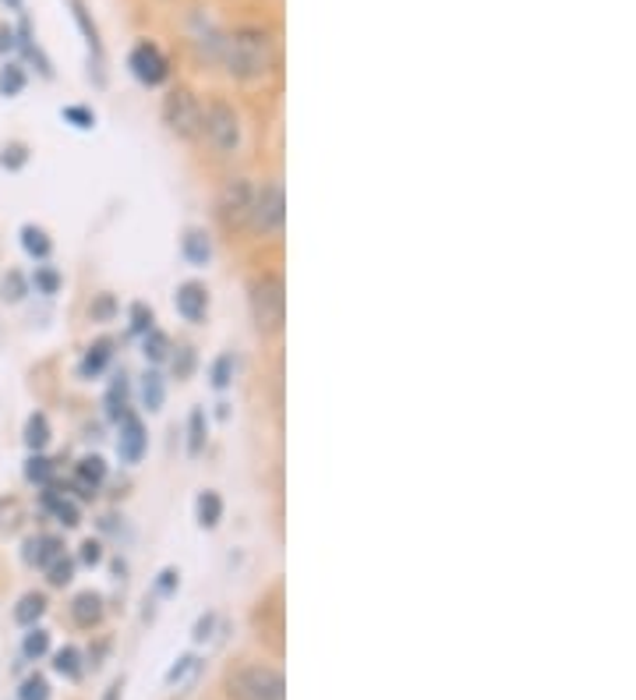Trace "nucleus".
Here are the masks:
<instances>
[{
    "label": "nucleus",
    "instance_id": "20e7f679",
    "mask_svg": "<svg viewBox=\"0 0 636 700\" xmlns=\"http://www.w3.org/2000/svg\"><path fill=\"white\" fill-rule=\"evenodd\" d=\"M163 124L185 142L202 138V103H198L191 88L177 85L163 96Z\"/></svg>",
    "mask_w": 636,
    "mask_h": 700
},
{
    "label": "nucleus",
    "instance_id": "79ce46f5",
    "mask_svg": "<svg viewBox=\"0 0 636 700\" xmlns=\"http://www.w3.org/2000/svg\"><path fill=\"white\" fill-rule=\"evenodd\" d=\"M212 623H216V616H202V619H198V626H195V640H209Z\"/></svg>",
    "mask_w": 636,
    "mask_h": 700
},
{
    "label": "nucleus",
    "instance_id": "393cba45",
    "mask_svg": "<svg viewBox=\"0 0 636 700\" xmlns=\"http://www.w3.org/2000/svg\"><path fill=\"white\" fill-rule=\"evenodd\" d=\"M46 442H50V421H46V415H40V410H35V415L25 421V446H29L32 453H40Z\"/></svg>",
    "mask_w": 636,
    "mask_h": 700
},
{
    "label": "nucleus",
    "instance_id": "412c9836",
    "mask_svg": "<svg viewBox=\"0 0 636 700\" xmlns=\"http://www.w3.org/2000/svg\"><path fill=\"white\" fill-rule=\"evenodd\" d=\"M22 248L29 251L32 259H50V251H53V244H50V238H46V230L43 227H32V223H25L22 227Z\"/></svg>",
    "mask_w": 636,
    "mask_h": 700
},
{
    "label": "nucleus",
    "instance_id": "5701e85b",
    "mask_svg": "<svg viewBox=\"0 0 636 700\" xmlns=\"http://www.w3.org/2000/svg\"><path fill=\"white\" fill-rule=\"evenodd\" d=\"M43 613H46V598L32 591V595H25L22 602L14 605V623L18 626H35V619H40Z\"/></svg>",
    "mask_w": 636,
    "mask_h": 700
},
{
    "label": "nucleus",
    "instance_id": "c9c22d12",
    "mask_svg": "<svg viewBox=\"0 0 636 700\" xmlns=\"http://www.w3.org/2000/svg\"><path fill=\"white\" fill-rule=\"evenodd\" d=\"M58 286H61V276L53 273V269H46V265L35 269V291H43V294H58Z\"/></svg>",
    "mask_w": 636,
    "mask_h": 700
},
{
    "label": "nucleus",
    "instance_id": "c03bdc74",
    "mask_svg": "<svg viewBox=\"0 0 636 700\" xmlns=\"http://www.w3.org/2000/svg\"><path fill=\"white\" fill-rule=\"evenodd\" d=\"M14 46V29L0 25V50H11Z\"/></svg>",
    "mask_w": 636,
    "mask_h": 700
},
{
    "label": "nucleus",
    "instance_id": "72a5a7b5",
    "mask_svg": "<svg viewBox=\"0 0 636 700\" xmlns=\"http://www.w3.org/2000/svg\"><path fill=\"white\" fill-rule=\"evenodd\" d=\"M153 330V309L149 304H132V333H138V336H145Z\"/></svg>",
    "mask_w": 636,
    "mask_h": 700
},
{
    "label": "nucleus",
    "instance_id": "1a4fd4ad",
    "mask_svg": "<svg viewBox=\"0 0 636 700\" xmlns=\"http://www.w3.org/2000/svg\"><path fill=\"white\" fill-rule=\"evenodd\" d=\"M188 32H191V43L195 50L202 53L206 61L212 64H220L223 61V46H227V32L212 22V18L202 11V8H195V14L188 18Z\"/></svg>",
    "mask_w": 636,
    "mask_h": 700
},
{
    "label": "nucleus",
    "instance_id": "ddd939ff",
    "mask_svg": "<svg viewBox=\"0 0 636 700\" xmlns=\"http://www.w3.org/2000/svg\"><path fill=\"white\" fill-rule=\"evenodd\" d=\"M180 255H185L195 269H206L212 262V241L206 230L188 227L185 238H180Z\"/></svg>",
    "mask_w": 636,
    "mask_h": 700
},
{
    "label": "nucleus",
    "instance_id": "423d86ee",
    "mask_svg": "<svg viewBox=\"0 0 636 700\" xmlns=\"http://www.w3.org/2000/svg\"><path fill=\"white\" fill-rule=\"evenodd\" d=\"M202 135L212 142L216 153H238L241 149V114L227 100H212L202 111Z\"/></svg>",
    "mask_w": 636,
    "mask_h": 700
},
{
    "label": "nucleus",
    "instance_id": "f704fd0d",
    "mask_svg": "<svg viewBox=\"0 0 636 700\" xmlns=\"http://www.w3.org/2000/svg\"><path fill=\"white\" fill-rule=\"evenodd\" d=\"M64 121H71L75 128L88 132L96 124V114L93 111H85V106H64Z\"/></svg>",
    "mask_w": 636,
    "mask_h": 700
},
{
    "label": "nucleus",
    "instance_id": "7c9ffc66",
    "mask_svg": "<svg viewBox=\"0 0 636 700\" xmlns=\"http://www.w3.org/2000/svg\"><path fill=\"white\" fill-rule=\"evenodd\" d=\"M46 573H50V584L53 587H64V584H71V577H75V563H71V560H64V555H61V560H53L50 566H46Z\"/></svg>",
    "mask_w": 636,
    "mask_h": 700
},
{
    "label": "nucleus",
    "instance_id": "4468645a",
    "mask_svg": "<svg viewBox=\"0 0 636 700\" xmlns=\"http://www.w3.org/2000/svg\"><path fill=\"white\" fill-rule=\"evenodd\" d=\"M103 478H106V463L100 457L79 460V467H75V489L82 492V499H93L96 489L103 484Z\"/></svg>",
    "mask_w": 636,
    "mask_h": 700
},
{
    "label": "nucleus",
    "instance_id": "cd10ccee",
    "mask_svg": "<svg viewBox=\"0 0 636 700\" xmlns=\"http://www.w3.org/2000/svg\"><path fill=\"white\" fill-rule=\"evenodd\" d=\"M46 651H50V634L40 630V626H29V634H25V640H22V655H25L29 661H35V658H43Z\"/></svg>",
    "mask_w": 636,
    "mask_h": 700
},
{
    "label": "nucleus",
    "instance_id": "9b49d317",
    "mask_svg": "<svg viewBox=\"0 0 636 700\" xmlns=\"http://www.w3.org/2000/svg\"><path fill=\"white\" fill-rule=\"evenodd\" d=\"M174 304H177V315L185 318V322H202L206 312H209V291L202 283H180L177 286V294H174Z\"/></svg>",
    "mask_w": 636,
    "mask_h": 700
},
{
    "label": "nucleus",
    "instance_id": "ea45409f",
    "mask_svg": "<svg viewBox=\"0 0 636 700\" xmlns=\"http://www.w3.org/2000/svg\"><path fill=\"white\" fill-rule=\"evenodd\" d=\"M100 560H103V545H100V542H85V545H82V563L96 566Z\"/></svg>",
    "mask_w": 636,
    "mask_h": 700
},
{
    "label": "nucleus",
    "instance_id": "9d476101",
    "mask_svg": "<svg viewBox=\"0 0 636 700\" xmlns=\"http://www.w3.org/2000/svg\"><path fill=\"white\" fill-rule=\"evenodd\" d=\"M121 425V439H117V453L124 463H142L145 457V446H149V436H145V425L135 410H127V415L117 421Z\"/></svg>",
    "mask_w": 636,
    "mask_h": 700
},
{
    "label": "nucleus",
    "instance_id": "f03ea898",
    "mask_svg": "<svg viewBox=\"0 0 636 700\" xmlns=\"http://www.w3.org/2000/svg\"><path fill=\"white\" fill-rule=\"evenodd\" d=\"M248 309L259 333H280L286 322V283L280 273H259L248 286Z\"/></svg>",
    "mask_w": 636,
    "mask_h": 700
},
{
    "label": "nucleus",
    "instance_id": "a211bd4d",
    "mask_svg": "<svg viewBox=\"0 0 636 700\" xmlns=\"http://www.w3.org/2000/svg\"><path fill=\"white\" fill-rule=\"evenodd\" d=\"M195 516H198V524H202L206 531L216 527L223 520V499L220 492H202L195 499Z\"/></svg>",
    "mask_w": 636,
    "mask_h": 700
},
{
    "label": "nucleus",
    "instance_id": "2eb2a0df",
    "mask_svg": "<svg viewBox=\"0 0 636 700\" xmlns=\"http://www.w3.org/2000/svg\"><path fill=\"white\" fill-rule=\"evenodd\" d=\"M71 619H75L82 630H93V626L103 619V598L96 591H82V595L71 602Z\"/></svg>",
    "mask_w": 636,
    "mask_h": 700
},
{
    "label": "nucleus",
    "instance_id": "37998d69",
    "mask_svg": "<svg viewBox=\"0 0 636 700\" xmlns=\"http://www.w3.org/2000/svg\"><path fill=\"white\" fill-rule=\"evenodd\" d=\"M174 584H177V573H174V570H167V573H163V581H159V591H163V595H170Z\"/></svg>",
    "mask_w": 636,
    "mask_h": 700
},
{
    "label": "nucleus",
    "instance_id": "c85d7f7f",
    "mask_svg": "<svg viewBox=\"0 0 636 700\" xmlns=\"http://www.w3.org/2000/svg\"><path fill=\"white\" fill-rule=\"evenodd\" d=\"M53 669L67 679H79L82 676V655L75 648H64V651H58V658H53Z\"/></svg>",
    "mask_w": 636,
    "mask_h": 700
},
{
    "label": "nucleus",
    "instance_id": "f3484780",
    "mask_svg": "<svg viewBox=\"0 0 636 700\" xmlns=\"http://www.w3.org/2000/svg\"><path fill=\"white\" fill-rule=\"evenodd\" d=\"M111 357H114L111 339H96V344L88 347V354L82 357V375H85V379H96V375L111 365Z\"/></svg>",
    "mask_w": 636,
    "mask_h": 700
},
{
    "label": "nucleus",
    "instance_id": "c756f323",
    "mask_svg": "<svg viewBox=\"0 0 636 700\" xmlns=\"http://www.w3.org/2000/svg\"><path fill=\"white\" fill-rule=\"evenodd\" d=\"M209 379H212V386L216 389H227L230 383H233V357L230 354H220L212 362V372H209Z\"/></svg>",
    "mask_w": 636,
    "mask_h": 700
},
{
    "label": "nucleus",
    "instance_id": "7ed1b4c3",
    "mask_svg": "<svg viewBox=\"0 0 636 700\" xmlns=\"http://www.w3.org/2000/svg\"><path fill=\"white\" fill-rule=\"evenodd\" d=\"M230 700H286V679L272 666H241L227 676Z\"/></svg>",
    "mask_w": 636,
    "mask_h": 700
},
{
    "label": "nucleus",
    "instance_id": "39448f33",
    "mask_svg": "<svg viewBox=\"0 0 636 700\" xmlns=\"http://www.w3.org/2000/svg\"><path fill=\"white\" fill-rule=\"evenodd\" d=\"M286 223V199H283V185L280 181H265L262 188H254V202H251V217H248V230L259 233V238H277Z\"/></svg>",
    "mask_w": 636,
    "mask_h": 700
},
{
    "label": "nucleus",
    "instance_id": "58836bf2",
    "mask_svg": "<svg viewBox=\"0 0 636 700\" xmlns=\"http://www.w3.org/2000/svg\"><path fill=\"white\" fill-rule=\"evenodd\" d=\"M191 368H195V351H191V347H180V351L174 354V372H177V379H185V375H191Z\"/></svg>",
    "mask_w": 636,
    "mask_h": 700
},
{
    "label": "nucleus",
    "instance_id": "a878e982",
    "mask_svg": "<svg viewBox=\"0 0 636 700\" xmlns=\"http://www.w3.org/2000/svg\"><path fill=\"white\" fill-rule=\"evenodd\" d=\"M106 415H111L114 421H121L127 415V383H124V375H117V379L111 383V393H106Z\"/></svg>",
    "mask_w": 636,
    "mask_h": 700
},
{
    "label": "nucleus",
    "instance_id": "aec40b11",
    "mask_svg": "<svg viewBox=\"0 0 636 700\" xmlns=\"http://www.w3.org/2000/svg\"><path fill=\"white\" fill-rule=\"evenodd\" d=\"M163 400H167V386H163V375L159 372H145L142 375V404H145V410H159Z\"/></svg>",
    "mask_w": 636,
    "mask_h": 700
},
{
    "label": "nucleus",
    "instance_id": "4be33fe9",
    "mask_svg": "<svg viewBox=\"0 0 636 700\" xmlns=\"http://www.w3.org/2000/svg\"><path fill=\"white\" fill-rule=\"evenodd\" d=\"M170 336L167 333H163V330H149V333H145V339H142V354H145V362H167V357H170Z\"/></svg>",
    "mask_w": 636,
    "mask_h": 700
},
{
    "label": "nucleus",
    "instance_id": "dca6fc26",
    "mask_svg": "<svg viewBox=\"0 0 636 700\" xmlns=\"http://www.w3.org/2000/svg\"><path fill=\"white\" fill-rule=\"evenodd\" d=\"M67 8H71V14H75V22H79V29H82V35H85L88 50H93L96 67H100V64H103V40H100V29H96V22H93V14H88L85 0H67Z\"/></svg>",
    "mask_w": 636,
    "mask_h": 700
},
{
    "label": "nucleus",
    "instance_id": "0eeeda50",
    "mask_svg": "<svg viewBox=\"0 0 636 700\" xmlns=\"http://www.w3.org/2000/svg\"><path fill=\"white\" fill-rule=\"evenodd\" d=\"M251 202H254V185L248 177H230L220 188V195H216V217H220L227 230H248Z\"/></svg>",
    "mask_w": 636,
    "mask_h": 700
},
{
    "label": "nucleus",
    "instance_id": "6ab92c4d",
    "mask_svg": "<svg viewBox=\"0 0 636 700\" xmlns=\"http://www.w3.org/2000/svg\"><path fill=\"white\" fill-rule=\"evenodd\" d=\"M206 432H209V421H206V410L195 407L191 418H188V457H202L206 450Z\"/></svg>",
    "mask_w": 636,
    "mask_h": 700
},
{
    "label": "nucleus",
    "instance_id": "2f4dec72",
    "mask_svg": "<svg viewBox=\"0 0 636 700\" xmlns=\"http://www.w3.org/2000/svg\"><path fill=\"white\" fill-rule=\"evenodd\" d=\"M18 700H50V683L43 676H29L18 690Z\"/></svg>",
    "mask_w": 636,
    "mask_h": 700
},
{
    "label": "nucleus",
    "instance_id": "a19ab883",
    "mask_svg": "<svg viewBox=\"0 0 636 700\" xmlns=\"http://www.w3.org/2000/svg\"><path fill=\"white\" fill-rule=\"evenodd\" d=\"M191 666H195V658H191V655H185V658H180V661H177V666H174V669L167 672V683H177V679H180V676H185V672H188Z\"/></svg>",
    "mask_w": 636,
    "mask_h": 700
},
{
    "label": "nucleus",
    "instance_id": "6e6552de",
    "mask_svg": "<svg viewBox=\"0 0 636 700\" xmlns=\"http://www.w3.org/2000/svg\"><path fill=\"white\" fill-rule=\"evenodd\" d=\"M127 67H132V75L142 85H163L170 79V61L163 58V50L149 40L132 46V53H127Z\"/></svg>",
    "mask_w": 636,
    "mask_h": 700
},
{
    "label": "nucleus",
    "instance_id": "e433bc0d",
    "mask_svg": "<svg viewBox=\"0 0 636 700\" xmlns=\"http://www.w3.org/2000/svg\"><path fill=\"white\" fill-rule=\"evenodd\" d=\"M93 318L96 322H106V318H114V312H117V301H114V294H100L96 301H93Z\"/></svg>",
    "mask_w": 636,
    "mask_h": 700
},
{
    "label": "nucleus",
    "instance_id": "4c0bfd02",
    "mask_svg": "<svg viewBox=\"0 0 636 700\" xmlns=\"http://www.w3.org/2000/svg\"><path fill=\"white\" fill-rule=\"evenodd\" d=\"M25 159H29L25 146H18V142H14V146H8L4 153H0V167H11V170H18V167L25 164Z\"/></svg>",
    "mask_w": 636,
    "mask_h": 700
},
{
    "label": "nucleus",
    "instance_id": "f257e3e1",
    "mask_svg": "<svg viewBox=\"0 0 636 700\" xmlns=\"http://www.w3.org/2000/svg\"><path fill=\"white\" fill-rule=\"evenodd\" d=\"M230 79L238 82H259L265 79L272 64H277V40H272V32L262 25H241L227 35V46H223V61H220Z\"/></svg>",
    "mask_w": 636,
    "mask_h": 700
},
{
    "label": "nucleus",
    "instance_id": "b1692460",
    "mask_svg": "<svg viewBox=\"0 0 636 700\" xmlns=\"http://www.w3.org/2000/svg\"><path fill=\"white\" fill-rule=\"evenodd\" d=\"M25 481H29V484H40V489L53 484V460L43 457V453H32V457L25 460Z\"/></svg>",
    "mask_w": 636,
    "mask_h": 700
},
{
    "label": "nucleus",
    "instance_id": "f8f14e48",
    "mask_svg": "<svg viewBox=\"0 0 636 700\" xmlns=\"http://www.w3.org/2000/svg\"><path fill=\"white\" fill-rule=\"evenodd\" d=\"M61 555H64V542H61V537H53V534H40V537H29V542H25V563L29 566L46 570L53 560H61Z\"/></svg>",
    "mask_w": 636,
    "mask_h": 700
},
{
    "label": "nucleus",
    "instance_id": "473e14b6",
    "mask_svg": "<svg viewBox=\"0 0 636 700\" xmlns=\"http://www.w3.org/2000/svg\"><path fill=\"white\" fill-rule=\"evenodd\" d=\"M25 294H29L25 276L18 273V269H8V276H4V301H22Z\"/></svg>",
    "mask_w": 636,
    "mask_h": 700
},
{
    "label": "nucleus",
    "instance_id": "bb28decb",
    "mask_svg": "<svg viewBox=\"0 0 636 700\" xmlns=\"http://www.w3.org/2000/svg\"><path fill=\"white\" fill-rule=\"evenodd\" d=\"M22 88H25L22 64H4V67H0V96H18Z\"/></svg>",
    "mask_w": 636,
    "mask_h": 700
}]
</instances>
